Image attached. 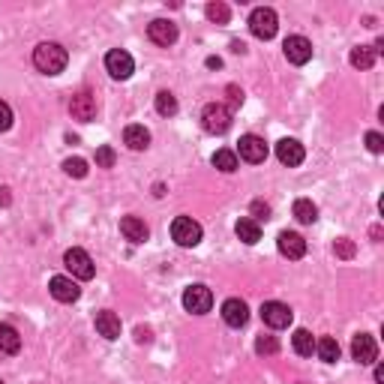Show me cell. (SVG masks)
<instances>
[{
	"mask_svg": "<svg viewBox=\"0 0 384 384\" xmlns=\"http://www.w3.org/2000/svg\"><path fill=\"white\" fill-rule=\"evenodd\" d=\"M291 318H295V313H291L286 304H279V300H268V304L261 306V322L268 324V327H273V331H282V327H288Z\"/></svg>",
	"mask_w": 384,
	"mask_h": 384,
	"instance_id": "cell-8",
	"label": "cell"
},
{
	"mask_svg": "<svg viewBox=\"0 0 384 384\" xmlns=\"http://www.w3.org/2000/svg\"><path fill=\"white\" fill-rule=\"evenodd\" d=\"M207 67H216L219 69V67H222V60H219V58H207Z\"/></svg>",
	"mask_w": 384,
	"mask_h": 384,
	"instance_id": "cell-40",
	"label": "cell"
},
{
	"mask_svg": "<svg viewBox=\"0 0 384 384\" xmlns=\"http://www.w3.org/2000/svg\"><path fill=\"white\" fill-rule=\"evenodd\" d=\"M282 51H286L288 63H295V67H304V63L313 60V42H309L306 36H288V40L282 42Z\"/></svg>",
	"mask_w": 384,
	"mask_h": 384,
	"instance_id": "cell-9",
	"label": "cell"
},
{
	"mask_svg": "<svg viewBox=\"0 0 384 384\" xmlns=\"http://www.w3.org/2000/svg\"><path fill=\"white\" fill-rule=\"evenodd\" d=\"M9 126H12V108H9V103L0 99V132H6Z\"/></svg>",
	"mask_w": 384,
	"mask_h": 384,
	"instance_id": "cell-34",
	"label": "cell"
},
{
	"mask_svg": "<svg viewBox=\"0 0 384 384\" xmlns=\"http://www.w3.org/2000/svg\"><path fill=\"white\" fill-rule=\"evenodd\" d=\"M105 69H108V76L117 78V81H126L132 76V69H135V60H132V54L130 51H123V49H112L105 54Z\"/></svg>",
	"mask_w": 384,
	"mask_h": 384,
	"instance_id": "cell-6",
	"label": "cell"
},
{
	"mask_svg": "<svg viewBox=\"0 0 384 384\" xmlns=\"http://www.w3.org/2000/svg\"><path fill=\"white\" fill-rule=\"evenodd\" d=\"M69 112L76 121H94L96 117V96L90 94V90H78V94H72L69 99Z\"/></svg>",
	"mask_w": 384,
	"mask_h": 384,
	"instance_id": "cell-10",
	"label": "cell"
},
{
	"mask_svg": "<svg viewBox=\"0 0 384 384\" xmlns=\"http://www.w3.org/2000/svg\"><path fill=\"white\" fill-rule=\"evenodd\" d=\"M234 232H237V237H241L243 243H250V246L261 241V228H259V222H252L250 216H243L241 222L234 225Z\"/></svg>",
	"mask_w": 384,
	"mask_h": 384,
	"instance_id": "cell-24",
	"label": "cell"
},
{
	"mask_svg": "<svg viewBox=\"0 0 384 384\" xmlns=\"http://www.w3.org/2000/svg\"><path fill=\"white\" fill-rule=\"evenodd\" d=\"M67 60H69V54L60 42H40L33 49V63L40 72H45V76H58V72H63L67 69Z\"/></svg>",
	"mask_w": 384,
	"mask_h": 384,
	"instance_id": "cell-1",
	"label": "cell"
},
{
	"mask_svg": "<svg viewBox=\"0 0 384 384\" xmlns=\"http://www.w3.org/2000/svg\"><path fill=\"white\" fill-rule=\"evenodd\" d=\"M96 333L105 336V340H117V336H121V318L114 313H108V309L96 313Z\"/></svg>",
	"mask_w": 384,
	"mask_h": 384,
	"instance_id": "cell-19",
	"label": "cell"
},
{
	"mask_svg": "<svg viewBox=\"0 0 384 384\" xmlns=\"http://www.w3.org/2000/svg\"><path fill=\"white\" fill-rule=\"evenodd\" d=\"M228 94H232V108H237V105L243 103V94L237 87H228Z\"/></svg>",
	"mask_w": 384,
	"mask_h": 384,
	"instance_id": "cell-37",
	"label": "cell"
},
{
	"mask_svg": "<svg viewBox=\"0 0 384 384\" xmlns=\"http://www.w3.org/2000/svg\"><path fill=\"white\" fill-rule=\"evenodd\" d=\"M114 148H108V144H103V148H96V166L99 168H112L114 166Z\"/></svg>",
	"mask_w": 384,
	"mask_h": 384,
	"instance_id": "cell-32",
	"label": "cell"
},
{
	"mask_svg": "<svg viewBox=\"0 0 384 384\" xmlns=\"http://www.w3.org/2000/svg\"><path fill=\"white\" fill-rule=\"evenodd\" d=\"M0 351L3 354H18L21 351V336L12 324H0Z\"/></svg>",
	"mask_w": 384,
	"mask_h": 384,
	"instance_id": "cell-21",
	"label": "cell"
},
{
	"mask_svg": "<svg viewBox=\"0 0 384 384\" xmlns=\"http://www.w3.org/2000/svg\"><path fill=\"white\" fill-rule=\"evenodd\" d=\"M351 358L358 360V363H363V367L376 363L378 360V345H376V340H372L369 333H358L351 340Z\"/></svg>",
	"mask_w": 384,
	"mask_h": 384,
	"instance_id": "cell-12",
	"label": "cell"
},
{
	"mask_svg": "<svg viewBox=\"0 0 384 384\" xmlns=\"http://www.w3.org/2000/svg\"><path fill=\"white\" fill-rule=\"evenodd\" d=\"M184 306L192 315H204V313H210V306H213V295H210L207 286H189L184 291Z\"/></svg>",
	"mask_w": 384,
	"mask_h": 384,
	"instance_id": "cell-7",
	"label": "cell"
},
{
	"mask_svg": "<svg viewBox=\"0 0 384 384\" xmlns=\"http://www.w3.org/2000/svg\"><path fill=\"white\" fill-rule=\"evenodd\" d=\"M6 192H9V189H0V201H3V204L9 201V195H6Z\"/></svg>",
	"mask_w": 384,
	"mask_h": 384,
	"instance_id": "cell-42",
	"label": "cell"
},
{
	"mask_svg": "<svg viewBox=\"0 0 384 384\" xmlns=\"http://www.w3.org/2000/svg\"><path fill=\"white\" fill-rule=\"evenodd\" d=\"M49 288H51V297H54V300H60V304H76V300L81 297L78 282H76V279H69V277H51Z\"/></svg>",
	"mask_w": 384,
	"mask_h": 384,
	"instance_id": "cell-13",
	"label": "cell"
},
{
	"mask_svg": "<svg viewBox=\"0 0 384 384\" xmlns=\"http://www.w3.org/2000/svg\"><path fill=\"white\" fill-rule=\"evenodd\" d=\"M201 126H204V132H210V135L228 132L232 130V108H225L222 103L204 105V112H201Z\"/></svg>",
	"mask_w": 384,
	"mask_h": 384,
	"instance_id": "cell-2",
	"label": "cell"
},
{
	"mask_svg": "<svg viewBox=\"0 0 384 384\" xmlns=\"http://www.w3.org/2000/svg\"><path fill=\"white\" fill-rule=\"evenodd\" d=\"M367 148L372 153H381L384 150V135L381 132H367Z\"/></svg>",
	"mask_w": 384,
	"mask_h": 384,
	"instance_id": "cell-36",
	"label": "cell"
},
{
	"mask_svg": "<svg viewBox=\"0 0 384 384\" xmlns=\"http://www.w3.org/2000/svg\"><path fill=\"white\" fill-rule=\"evenodd\" d=\"M135 340H139V342H150V331H148V327H139V331H135Z\"/></svg>",
	"mask_w": 384,
	"mask_h": 384,
	"instance_id": "cell-38",
	"label": "cell"
},
{
	"mask_svg": "<svg viewBox=\"0 0 384 384\" xmlns=\"http://www.w3.org/2000/svg\"><path fill=\"white\" fill-rule=\"evenodd\" d=\"M315 351H318V358H322L324 363H336V360H340V354H342L340 342H336L333 336H322V340L315 342Z\"/></svg>",
	"mask_w": 384,
	"mask_h": 384,
	"instance_id": "cell-22",
	"label": "cell"
},
{
	"mask_svg": "<svg viewBox=\"0 0 384 384\" xmlns=\"http://www.w3.org/2000/svg\"><path fill=\"white\" fill-rule=\"evenodd\" d=\"M372 63H376V51H372L369 45H354L351 49V67L354 69H372Z\"/></svg>",
	"mask_w": 384,
	"mask_h": 384,
	"instance_id": "cell-26",
	"label": "cell"
},
{
	"mask_svg": "<svg viewBox=\"0 0 384 384\" xmlns=\"http://www.w3.org/2000/svg\"><path fill=\"white\" fill-rule=\"evenodd\" d=\"M123 144H126L130 150H144V148L150 144V132L144 130L141 123H130V126L123 130Z\"/></svg>",
	"mask_w": 384,
	"mask_h": 384,
	"instance_id": "cell-20",
	"label": "cell"
},
{
	"mask_svg": "<svg viewBox=\"0 0 384 384\" xmlns=\"http://www.w3.org/2000/svg\"><path fill=\"white\" fill-rule=\"evenodd\" d=\"M171 237H175L177 246H184V250H192V246L201 243V225H198L192 216H177L175 222H171Z\"/></svg>",
	"mask_w": 384,
	"mask_h": 384,
	"instance_id": "cell-5",
	"label": "cell"
},
{
	"mask_svg": "<svg viewBox=\"0 0 384 384\" xmlns=\"http://www.w3.org/2000/svg\"><path fill=\"white\" fill-rule=\"evenodd\" d=\"M121 232H123V237L130 243H144L148 241V225H144V219H139V216H123L121 219Z\"/></svg>",
	"mask_w": 384,
	"mask_h": 384,
	"instance_id": "cell-18",
	"label": "cell"
},
{
	"mask_svg": "<svg viewBox=\"0 0 384 384\" xmlns=\"http://www.w3.org/2000/svg\"><path fill=\"white\" fill-rule=\"evenodd\" d=\"M148 36L162 49H168V45L177 42V24L175 21H166V18H157V21L148 24Z\"/></svg>",
	"mask_w": 384,
	"mask_h": 384,
	"instance_id": "cell-14",
	"label": "cell"
},
{
	"mask_svg": "<svg viewBox=\"0 0 384 384\" xmlns=\"http://www.w3.org/2000/svg\"><path fill=\"white\" fill-rule=\"evenodd\" d=\"M291 213H295V219H297V222H304V225H313L315 219H318V207H315L309 198H297V201H295V207H291Z\"/></svg>",
	"mask_w": 384,
	"mask_h": 384,
	"instance_id": "cell-23",
	"label": "cell"
},
{
	"mask_svg": "<svg viewBox=\"0 0 384 384\" xmlns=\"http://www.w3.org/2000/svg\"><path fill=\"white\" fill-rule=\"evenodd\" d=\"M277 246H279V252L286 255V259H304V255H306V241L297 232H282L277 237Z\"/></svg>",
	"mask_w": 384,
	"mask_h": 384,
	"instance_id": "cell-16",
	"label": "cell"
},
{
	"mask_svg": "<svg viewBox=\"0 0 384 384\" xmlns=\"http://www.w3.org/2000/svg\"><path fill=\"white\" fill-rule=\"evenodd\" d=\"M222 322L228 327H243L250 322V306H246L241 297H228L222 304Z\"/></svg>",
	"mask_w": 384,
	"mask_h": 384,
	"instance_id": "cell-15",
	"label": "cell"
},
{
	"mask_svg": "<svg viewBox=\"0 0 384 384\" xmlns=\"http://www.w3.org/2000/svg\"><path fill=\"white\" fill-rule=\"evenodd\" d=\"M255 351L264 354V358H270V354H277L279 351V342H277V336H259L255 340Z\"/></svg>",
	"mask_w": 384,
	"mask_h": 384,
	"instance_id": "cell-30",
	"label": "cell"
},
{
	"mask_svg": "<svg viewBox=\"0 0 384 384\" xmlns=\"http://www.w3.org/2000/svg\"><path fill=\"white\" fill-rule=\"evenodd\" d=\"M0 384H3V381H0Z\"/></svg>",
	"mask_w": 384,
	"mask_h": 384,
	"instance_id": "cell-43",
	"label": "cell"
},
{
	"mask_svg": "<svg viewBox=\"0 0 384 384\" xmlns=\"http://www.w3.org/2000/svg\"><path fill=\"white\" fill-rule=\"evenodd\" d=\"M291 345H295V351L300 354V358H313V351H315V340H313V333L309 331H295V336H291Z\"/></svg>",
	"mask_w": 384,
	"mask_h": 384,
	"instance_id": "cell-25",
	"label": "cell"
},
{
	"mask_svg": "<svg viewBox=\"0 0 384 384\" xmlns=\"http://www.w3.org/2000/svg\"><path fill=\"white\" fill-rule=\"evenodd\" d=\"M376 381H378V384H384V367H378V369H376Z\"/></svg>",
	"mask_w": 384,
	"mask_h": 384,
	"instance_id": "cell-41",
	"label": "cell"
},
{
	"mask_svg": "<svg viewBox=\"0 0 384 384\" xmlns=\"http://www.w3.org/2000/svg\"><path fill=\"white\" fill-rule=\"evenodd\" d=\"M204 12H207V18L213 24H228V21H232V9H228L222 0H213V3H207Z\"/></svg>",
	"mask_w": 384,
	"mask_h": 384,
	"instance_id": "cell-27",
	"label": "cell"
},
{
	"mask_svg": "<svg viewBox=\"0 0 384 384\" xmlns=\"http://www.w3.org/2000/svg\"><path fill=\"white\" fill-rule=\"evenodd\" d=\"M277 159L282 162V166H288V168H295L304 162V144L295 141V139H282L277 144Z\"/></svg>",
	"mask_w": 384,
	"mask_h": 384,
	"instance_id": "cell-17",
	"label": "cell"
},
{
	"mask_svg": "<svg viewBox=\"0 0 384 384\" xmlns=\"http://www.w3.org/2000/svg\"><path fill=\"white\" fill-rule=\"evenodd\" d=\"M250 30L252 36H259V40H273L279 30V18L277 12H273L270 6H259V9H252V15H250Z\"/></svg>",
	"mask_w": 384,
	"mask_h": 384,
	"instance_id": "cell-3",
	"label": "cell"
},
{
	"mask_svg": "<svg viewBox=\"0 0 384 384\" xmlns=\"http://www.w3.org/2000/svg\"><path fill=\"white\" fill-rule=\"evenodd\" d=\"M157 112H159L162 117L177 114V99H175V94H168V90H162V94H157Z\"/></svg>",
	"mask_w": 384,
	"mask_h": 384,
	"instance_id": "cell-29",
	"label": "cell"
},
{
	"mask_svg": "<svg viewBox=\"0 0 384 384\" xmlns=\"http://www.w3.org/2000/svg\"><path fill=\"white\" fill-rule=\"evenodd\" d=\"M63 171H67L69 177H87V162L78 159V157H72V159L63 162Z\"/></svg>",
	"mask_w": 384,
	"mask_h": 384,
	"instance_id": "cell-31",
	"label": "cell"
},
{
	"mask_svg": "<svg viewBox=\"0 0 384 384\" xmlns=\"http://www.w3.org/2000/svg\"><path fill=\"white\" fill-rule=\"evenodd\" d=\"M232 51H237V54H243V51H246V45H243L241 40H234V42H232Z\"/></svg>",
	"mask_w": 384,
	"mask_h": 384,
	"instance_id": "cell-39",
	"label": "cell"
},
{
	"mask_svg": "<svg viewBox=\"0 0 384 384\" xmlns=\"http://www.w3.org/2000/svg\"><path fill=\"white\" fill-rule=\"evenodd\" d=\"M63 264H67V270L72 273V279H94L96 277L94 259H90L85 250H78V246L67 250V255H63Z\"/></svg>",
	"mask_w": 384,
	"mask_h": 384,
	"instance_id": "cell-4",
	"label": "cell"
},
{
	"mask_svg": "<svg viewBox=\"0 0 384 384\" xmlns=\"http://www.w3.org/2000/svg\"><path fill=\"white\" fill-rule=\"evenodd\" d=\"M333 252L340 255V259H354V252H358V250H354V241H349V237H340V241L333 243Z\"/></svg>",
	"mask_w": 384,
	"mask_h": 384,
	"instance_id": "cell-33",
	"label": "cell"
},
{
	"mask_svg": "<svg viewBox=\"0 0 384 384\" xmlns=\"http://www.w3.org/2000/svg\"><path fill=\"white\" fill-rule=\"evenodd\" d=\"M237 153H241V159L259 166V162L268 159V144H264V139H259V135H243V139L237 141Z\"/></svg>",
	"mask_w": 384,
	"mask_h": 384,
	"instance_id": "cell-11",
	"label": "cell"
},
{
	"mask_svg": "<svg viewBox=\"0 0 384 384\" xmlns=\"http://www.w3.org/2000/svg\"><path fill=\"white\" fill-rule=\"evenodd\" d=\"M252 222H261V219H270V207L264 201H252Z\"/></svg>",
	"mask_w": 384,
	"mask_h": 384,
	"instance_id": "cell-35",
	"label": "cell"
},
{
	"mask_svg": "<svg viewBox=\"0 0 384 384\" xmlns=\"http://www.w3.org/2000/svg\"><path fill=\"white\" fill-rule=\"evenodd\" d=\"M213 166L219 168V171H225V175H232V171H237V153L234 150H216L213 153Z\"/></svg>",
	"mask_w": 384,
	"mask_h": 384,
	"instance_id": "cell-28",
	"label": "cell"
}]
</instances>
